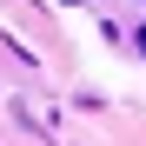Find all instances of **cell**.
I'll return each mask as SVG.
<instances>
[{"mask_svg":"<svg viewBox=\"0 0 146 146\" xmlns=\"http://www.w3.org/2000/svg\"><path fill=\"white\" fill-rule=\"evenodd\" d=\"M139 53H146V27H139Z\"/></svg>","mask_w":146,"mask_h":146,"instance_id":"cell-1","label":"cell"}]
</instances>
